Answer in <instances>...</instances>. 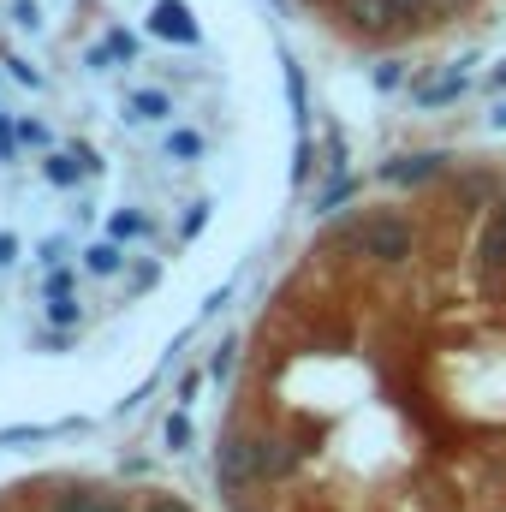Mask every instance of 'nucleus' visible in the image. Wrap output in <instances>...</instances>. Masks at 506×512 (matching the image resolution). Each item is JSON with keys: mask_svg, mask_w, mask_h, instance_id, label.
Listing matches in <instances>:
<instances>
[{"mask_svg": "<svg viewBox=\"0 0 506 512\" xmlns=\"http://www.w3.org/2000/svg\"><path fill=\"white\" fill-rule=\"evenodd\" d=\"M12 24H24V30H30V24H36V6H30V0H18V6H12Z\"/></svg>", "mask_w": 506, "mask_h": 512, "instance_id": "bb28decb", "label": "nucleus"}, {"mask_svg": "<svg viewBox=\"0 0 506 512\" xmlns=\"http://www.w3.org/2000/svg\"><path fill=\"white\" fill-rule=\"evenodd\" d=\"M143 233H149V221H143L137 209H120V215H108V239H120V245H126V239H143Z\"/></svg>", "mask_w": 506, "mask_h": 512, "instance_id": "2eb2a0df", "label": "nucleus"}, {"mask_svg": "<svg viewBox=\"0 0 506 512\" xmlns=\"http://www.w3.org/2000/svg\"><path fill=\"white\" fill-rule=\"evenodd\" d=\"M489 90H506V60L495 66V72H489Z\"/></svg>", "mask_w": 506, "mask_h": 512, "instance_id": "2f4dec72", "label": "nucleus"}, {"mask_svg": "<svg viewBox=\"0 0 506 512\" xmlns=\"http://www.w3.org/2000/svg\"><path fill=\"white\" fill-rule=\"evenodd\" d=\"M6 262H18V239H12V233H0V268H6Z\"/></svg>", "mask_w": 506, "mask_h": 512, "instance_id": "c85d7f7f", "label": "nucleus"}, {"mask_svg": "<svg viewBox=\"0 0 506 512\" xmlns=\"http://www.w3.org/2000/svg\"><path fill=\"white\" fill-rule=\"evenodd\" d=\"M453 173V155L447 149H411V155H393L381 161V185H399V191H417V185H435Z\"/></svg>", "mask_w": 506, "mask_h": 512, "instance_id": "f03ea898", "label": "nucleus"}, {"mask_svg": "<svg viewBox=\"0 0 506 512\" xmlns=\"http://www.w3.org/2000/svg\"><path fill=\"white\" fill-rule=\"evenodd\" d=\"M48 316H54V328H72V322H78V298H72V292L48 298Z\"/></svg>", "mask_w": 506, "mask_h": 512, "instance_id": "a211bd4d", "label": "nucleus"}, {"mask_svg": "<svg viewBox=\"0 0 506 512\" xmlns=\"http://www.w3.org/2000/svg\"><path fill=\"white\" fill-rule=\"evenodd\" d=\"M18 137H24L30 149H42V143H48V131H42V126H30V120H18Z\"/></svg>", "mask_w": 506, "mask_h": 512, "instance_id": "a878e982", "label": "nucleus"}, {"mask_svg": "<svg viewBox=\"0 0 506 512\" xmlns=\"http://www.w3.org/2000/svg\"><path fill=\"white\" fill-rule=\"evenodd\" d=\"M399 6H405V18H411V12H429L435 0H399Z\"/></svg>", "mask_w": 506, "mask_h": 512, "instance_id": "473e14b6", "label": "nucleus"}, {"mask_svg": "<svg viewBox=\"0 0 506 512\" xmlns=\"http://www.w3.org/2000/svg\"><path fill=\"white\" fill-rule=\"evenodd\" d=\"M334 245L352 256H364V262H376V268H405L411 256H417V227L405 221V215H393V209H381V215H352L340 233H334Z\"/></svg>", "mask_w": 506, "mask_h": 512, "instance_id": "f257e3e1", "label": "nucleus"}, {"mask_svg": "<svg viewBox=\"0 0 506 512\" xmlns=\"http://www.w3.org/2000/svg\"><path fill=\"white\" fill-rule=\"evenodd\" d=\"M149 512H191V507H185V501H173V495H161V501H155Z\"/></svg>", "mask_w": 506, "mask_h": 512, "instance_id": "c756f323", "label": "nucleus"}, {"mask_svg": "<svg viewBox=\"0 0 506 512\" xmlns=\"http://www.w3.org/2000/svg\"><path fill=\"white\" fill-rule=\"evenodd\" d=\"M209 376H215V382H227V376H233V346H221V352H215V364H209Z\"/></svg>", "mask_w": 506, "mask_h": 512, "instance_id": "393cba45", "label": "nucleus"}, {"mask_svg": "<svg viewBox=\"0 0 506 512\" xmlns=\"http://www.w3.org/2000/svg\"><path fill=\"white\" fill-rule=\"evenodd\" d=\"M60 512H120V507H114V501H96V495H66Z\"/></svg>", "mask_w": 506, "mask_h": 512, "instance_id": "aec40b11", "label": "nucleus"}, {"mask_svg": "<svg viewBox=\"0 0 506 512\" xmlns=\"http://www.w3.org/2000/svg\"><path fill=\"white\" fill-rule=\"evenodd\" d=\"M72 286H78V274H72L66 262H60V268H48V298H60V292H72Z\"/></svg>", "mask_w": 506, "mask_h": 512, "instance_id": "412c9836", "label": "nucleus"}, {"mask_svg": "<svg viewBox=\"0 0 506 512\" xmlns=\"http://www.w3.org/2000/svg\"><path fill=\"white\" fill-rule=\"evenodd\" d=\"M42 173H48V185H78L84 173H96V161L90 155H48Z\"/></svg>", "mask_w": 506, "mask_h": 512, "instance_id": "9b49d317", "label": "nucleus"}, {"mask_svg": "<svg viewBox=\"0 0 506 512\" xmlns=\"http://www.w3.org/2000/svg\"><path fill=\"white\" fill-rule=\"evenodd\" d=\"M489 126H495V131H506V96L495 102V114H489Z\"/></svg>", "mask_w": 506, "mask_h": 512, "instance_id": "7c9ffc66", "label": "nucleus"}, {"mask_svg": "<svg viewBox=\"0 0 506 512\" xmlns=\"http://www.w3.org/2000/svg\"><path fill=\"white\" fill-rule=\"evenodd\" d=\"M84 268H90V274H120V268H126L120 239H102V245H90V251H84Z\"/></svg>", "mask_w": 506, "mask_h": 512, "instance_id": "f8f14e48", "label": "nucleus"}, {"mask_svg": "<svg viewBox=\"0 0 506 512\" xmlns=\"http://www.w3.org/2000/svg\"><path fill=\"white\" fill-rule=\"evenodd\" d=\"M66 251H72V245H66V239H48V245H42V262H48V268H60V262H66Z\"/></svg>", "mask_w": 506, "mask_h": 512, "instance_id": "5701e85b", "label": "nucleus"}, {"mask_svg": "<svg viewBox=\"0 0 506 512\" xmlns=\"http://www.w3.org/2000/svg\"><path fill=\"white\" fill-rule=\"evenodd\" d=\"M465 96V72L453 66L447 78H435V84H417V108H453Z\"/></svg>", "mask_w": 506, "mask_h": 512, "instance_id": "1a4fd4ad", "label": "nucleus"}, {"mask_svg": "<svg viewBox=\"0 0 506 512\" xmlns=\"http://www.w3.org/2000/svg\"><path fill=\"white\" fill-rule=\"evenodd\" d=\"M471 256H477L483 286H506V215H501V209H489V215H483Z\"/></svg>", "mask_w": 506, "mask_h": 512, "instance_id": "7ed1b4c3", "label": "nucleus"}, {"mask_svg": "<svg viewBox=\"0 0 506 512\" xmlns=\"http://www.w3.org/2000/svg\"><path fill=\"white\" fill-rule=\"evenodd\" d=\"M102 48H108V60H131V54H137V42H131L126 30H114V36H108Z\"/></svg>", "mask_w": 506, "mask_h": 512, "instance_id": "4be33fe9", "label": "nucleus"}, {"mask_svg": "<svg viewBox=\"0 0 506 512\" xmlns=\"http://www.w3.org/2000/svg\"><path fill=\"white\" fill-rule=\"evenodd\" d=\"M203 227H209V203H197V209H191V215H185V239H197V233H203Z\"/></svg>", "mask_w": 506, "mask_h": 512, "instance_id": "b1692460", "label": "nucleus"}, {"mask_svg": "<svg viewBox=\"0 0 506 512\" xmlns=\"http://www.w3.org/2000/svg\"><path fill=\"white\" fill-rule=\"evenodd\" d=\"M0 161H12V120L0 114Z\"/></svg>", "mask_w": 506, "mask_h": 512, "instance_id": "cd10ccee", "label": "nucleus"}, {"mask_svg": "<svg viewBox=\"0 0 506 512\" xmlns=\"http://www.w3.org/2000/svg\"><path fill=\"white\" fill-rule=\"evenodd\" d=\"M149 30L167 36V42H179V48H197V42H203V30L191 24L185 0H155V6H149Z\"/></svg>", "mask_w": 506, "mask_h": 512, "instance_id": "423d86ee", "label": "nucleus"}, {"mask_svg": "<svg viewBox=\"0 0 506 512\" xmlns=\"http://www.w3.org/2000/svg\"><path fill=\"white\" fill-rule=\"evenodd\" d=\"M161 435H167V447H173V453H179V447H191V417H185V411H173Z\"/></svg>", "mask_w": 506, "mask_h": 512, "instance_id": "6ab92c4d", "label": "nucleus"}, {"mask_svg": "<svg viewBox=\"0 0 506 512\" xmlns=\"http://www.w3.org/2000/svg\"><path fill=\"white\" fill-rule=\"evenodd\" d=\"M495 197H501V179H495L489 167H465V173L453 179V203H459V215L495 209Z\"/></svg>", "mask_w": 506, "mask_h": 512, "instance_id": "0eeeda50", "label": "nucleus"}, {"mask_svg": "<svg viewBox=\"0 0 506 512\" xmlns=\"http://www.w3.org/2000/svg\"><path fill=\"white\" fill-rule=\"evenodd\" d=\"M352 197H358V179H346V173H334V179L322 185V197H316V209H322V215H334V209H340V203H352Z\"/></svg>", "mask_w": 506, "mask_h": 512, "instance_id": "ddd939ff", "label": "nucleus"}, {"mask_svg": "<svg viewBox=\"0 0 506 512\" xmlns=\"http://www.w3.org/2000/svg\"><path fill=\"white\" fill-rule=\"evenodd\" d=\"M346 18H352L358 30H387V24L405 18V6H399V0H346Z\"/></svg>", "mask_w": 506, "mask_h": 512, "instance_id": "6e6552de", "label": "nucleus"}, {"mask_svg": "<svg viewBox=\"0 0 506 512\" xmlns=\"http://www.w3.org/2000/svg\"><path fill=\"white\" fill-rule=\"evenodd\" d=\"M215 471H221V483H227V489H251V483H256L251 435H227V441L215 447Z\"/></svg>", "mask_w": 506, "mask_h": 512, "instance_id": "20e7f679", "label": "nucleus"}, {"mask_svg": "<svg viewBox=\"0 0 506 512\" xmlns=\"http://www.w3.org/2000/svg\"><path fill=\"white\" fill-rule=\"evenodd\" d=\"M126 114L131 120H173V96H167V90H131Z\"/></svg>", "mask_w": 506, "mask_h": 512, "instance_id": "9d476101", "label": "nucleus"}, {"mask_svg": "<svg viewBox=\"0 0 506 512\" xmlns=\"http://www.w3.org/2000/svg\"><path fill=\"white\" fill-rule=\"evenodd\" d=\"M256 447V483H286L298 471V447L286 435H251Z\"/></svg>", "mask_w": 506, "mask_h": 512, "instance_id": "39448f33", "label": "nucleus"}, {"mask_svg": "<svg viewBox=\"0 0 506 512\" xmlns=\"http://www.w3.org/2000/svg\"><path fill=\"white\" fill-rule=\"evenodd\" d=\"M370 84H376V90H399V84H405V60H381L376 72H370Z\"/></svg>", "mask_w": 506, "mask_h": 512, "instance_id": "f3484780", "label": "nucleus"}, {"mask_svg": "<svg viewBox=\"0 0 506 512\" xmlns=\"http://www.w3.org/2000/svg\"><path fill=\"white\" fill-rule=\"evenodd\" d=\"M286 96H292V114H298V120H310V102H304V72H298L292 60H286Z\"/></svg>", "mask_w": 506, "mask_h": 512, "instance_id": "dca6fc26", "label": "nucleus"}, {"mask_svg": "<svg viewBox=\"0 0 506 512\" xmlns=\"http://www.w3.org/2000/svg\"><path fill=\"white\" fill-rule=\"evenodd\" d=\"M167 155H173V161H197V155H203V131L173 126L167 131Z\"/></svg>", "mask_w": 506, "mask_h": 512, "instance_id": "4468645a", "label": "nucleus"}]
</instances>
